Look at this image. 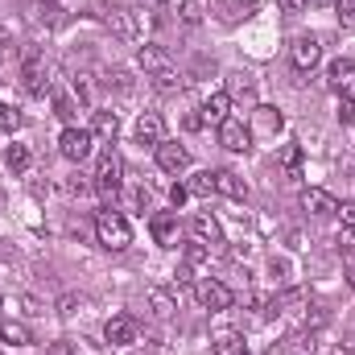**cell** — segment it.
<instances>
[{
    "instance_id": "4dcf8cb0",
    "label": "cell",
    "mask_w": 355,
    "mask_h": 355,
    "mask_svg": "<svg viewBox=\"0 0 355 355\" xmlns=\"http://www.w3.org/2000/svg\"><path fill=\"white\" fill-rule=\"evenodd\" d=\"M281 162H285L289 170H297V166H302V149H297V145H285V153H281Z\"/></svg>"
},
{
    "instance_id": "52a82bcc",
    "label": "cell",
    "mask_w": 355,
    "mask_h": 355,
    "mask_svg": "<svg viewBox=\"0 0 355 355\" xmlns=\"http://www.w3.org/2000/svg\"><path fill=\"white\" fill-rule=\"evenodd\" d=\"M149 232H153V240H157L162 248H178V244H182V223H178L174 211H157V215L149 219Z\"/></svg>"
},
{
    "instance_id": "603a6c76",
    "label": "cell",
    "mask_w": 355,
    "mask_h": 355,
    "mask_svg": "<svg viewBox=\"0 0 355 355\" xmlns=\"http://www.w3.org/2000/svg\"><path fill=\"white\" fill-rule=\"evenodd\" d=\"M0 343H8V347H29L33 335H29L25 322H4V327H0Z\"/></svg>"
},
{
    "instance_id": "7a4b0ae2",
    "label": "cell",
    "mask_w": 355,
    "mask_h": 355,
    "mask_svg": "<svg viewBox=\"0 0 355 355\" xmlns=\"http://www.w3.org/2000/svg\"><path fill=\"white\" fill-rule=\"evenodd\" d=\"M95 240H99V248H107V252H124V248L132 244V227H128L124 211H112V207L95 211Z\"/></svg>"
},
{
    "instance_id": "4316f807",
    "label": "cell",
    "mask_w": 355,
    "mask_h": 355,
    "mask_svg": "<svg viewBox=\"0 0 355 355\" xmlns=\"http://www.w3.org/2000/svg\"><path fill=\"white\" fill-rule=\"evenodd\" d=\"M335 116H339V124H355V95H339V107H335Z\"/></svg>"
},
{
    "instance_id": "f35d334b",
    "label": "cell",
    "mask_w": 355,
    "mask_h": 355,
    "mask_svg": "<svg viewBox=\"0 0 355 355\" xmlns=\"http://www.w3.org/2000/svg\"><path fill=\"white\" fill-rule=\"evenodd\" d=\"M352 289H355V265H352Z\"/></svg>"
},
{
    "instance_id": "ba28073f",
    "label": "cell",
    "mask_w": 355,
    "mask_h": 355,
    "mask_svg": "<svg viewBox=\"0 0 355 355\" xmlns=\"http://www.w3.org/2000/svg\"><path fill=\"white\" fill-rule=\"evenodd\" d=\"M107 29H112L120 42H137V37H141V12H137V8H112V12H107Z\"/></svg>"
},
{
    "instance_id": "8992f818",
    "label": "cell",
    "mask_w": 355,
    "mask_h": 355,
    "mask_svg": "<svg viewBox=\"0 0 355 355\" xmlns=\"http://www.w3.org/2000/svg\"><path fill=\"white\" fill-rule=\"evenodd\" d=\"M137 335H141V322H137L132 314H112V318L103 322V339H107L112 347H128V343H137Z\"/></svg>"
},
{
    "instance_id": "4fadbf2b",
    "label": "cell",
    "mask_w": 355,
    "mask_h": 355,
    "mask_svg": "<svg viewBox=\"0 0 355 355\" xmlns=\"http://www.w3.org/2000/svg\"><path fill=\"white\" fill-rule=\"evenodd\" d=\"M293 67L297 71H314L318 67V58H322V46H318V37H310V33H302V37H293Z\"/></svg>"
},
{
    "instance_id": "8d00e7d4",
    "label": "cell",
    "mask_w": 355,
    "mask_h": 355,
    "mask_svg": "<svg viewBox=\"0 0 355 355\" xmlns=\"http://www.w3.org/2000/svg\"><path fill=\"white\" fill-rule=\"evenodd\" d=\"M8 46H12V33H8V29L0 25V50H8Z\"/></svg>"
},
{
    "instance_id": "ffe728a7",
    "label": "cell",
    "mask_w": 355,
    "mask_h": 355,
    "mask_svg": "<svg viewBox=\"0 0 355 355\" xmlns=\"http://www.w3.org/2000/svg\"><path fill=\"white\" fill-rule=\"evenodd\" d=\"M4 166L12 170V174H29V166H33V153H29V145H8L4 149Z\"/></svg>"
},
{
    "instance_id": "d6986e66",
    "label": "cell",
    "mask_w": 355,
    "mask_h": 355,
    "mask_svg": "<svg viewBox=\"0 0 355 355\" xmlns=\"http://www.w3.org/2000/svg\"><path fill=\"white\" fill-rule=\"evenodd\" d=\"M327 83H331V87H352L355 83V62L352 58H335V62H331V67H327Z\"/></svg>"
},
{
    "instance_id": "83f0119b",
    "label": "cell",
    "mask_w": 355,
    "mask_h": 355,
    "mask_svg": "<svg viewBox=\"0 0 355 355\" xmlns=\"http://www.w3.org/2000/svg\"><path fill=\"white\" fill-rule=\"evenodd\" d=\"M335 8H339V21L347 29H355V0H335Z\"/></svg>"
},
{
    "instance_id": "484cf974",
    "label": "cell",
    "mask_w": 355,
    "mask_h": 355,
    "mask_svg": "<svg viewBox=\"0 0 355 355\" xmlns=\"http://www.w3.org/2000/svg\"><path fill=\"white\" fill-rule=\"evenodd\" d=\"M17 128H25V116H21L12 103L0 99V132H17Z\"/></svg>"
},
{
    "instance_id": "30bf717a",
    "label": "cell",
    "mask_w": 355,
    "mask_h": 355,
    "mask_svg": "<svg viewBox=\"0 0 355 355\" xmlns=\"http://www.w3.org/2000/svg\"><path fill=\"white\" fill-rule=\"evenodd\" d=\"M190 236H194V244H207V248L223 244V227H219V219H215L211 211H198V215L190 219Z\"/></svg>"
},
{
    "instance_id": "836d02e7",
    "label": "cell",
    "mask_w": 355,
    "mask_h": 355,
    "mask_svg": "<svg viewBox=\"0 0 355 355\" xmlns=\"http://www.w3.org/2000/svg\"><path fill=\"white\" fill-rule=\"evenodd\" d=\"M170 198H174V207H182V202L190 198V190H186V186H174V190H170Z\"/></svg>"
},
{
    "instance_id": "ab89813d",
    "label": "cell",
    "mask_w": 355,
    "mask_h": 355,
    "mask_svg": "<svg viewBox=\"0 0 355 355\" xmlns=\"http://www.w3.org/2000/svg\"><path fill=\"white\" fill-rule=\"evenodd\" d=\"M145 4H162V0H145Z\"/></svg>"
},
{
    "instance_id": "d4e9b609",
    "label": "cell",
    "mask_w": 355,
    "mask_h": 355,
    "mask_svg": "<svg viewBox=\"0 0 355 355\" xmlns=\"http://www.w3.org/2000/svg\"><path fill=\"white\" fill-rule=\"evenodd\" d=\"M75 107H79V103H75V95H54V116H58V120H67V128H75V116H79Z\"/></svg>"
},
{
    "instance_id": "8fae6325",
    "label": "cell",
    "mask_w": 355,
    "mask_h": 355,
    "mask_svg": "<svg viewBox=\"0 0 355 355\" xmlns=\"http://www.w3.org/2000/svg\"><path fill=\"white\" fill-rule=\"evenodd\" d=\"M21 79H25V91L29 95H50V71H46V62L37 58V54H29L25 58V71H21Z\"/></svg>"
},
{
    "instance_id": "d6a6232c",
    "label": "cell",
    "mask_w": 355,
    "mask_h": 355,
    "mask_svg": "<svg viewBox=\"0 0 355 355\" xmlns=\"http://www.w3.org/2000/svg\"><path fill=\"white\" fill-rule=\"evenodd\" d=\"M335 215H339L347 227H355V202H339V211H335Z\"/></svg>"
},
{
    "instance_id": "7402d4cb",
    "label": "cell",
    "mask_w": 355,
    "mask_h": 355,
    "mask_svg": "<svg viewBox=\"0 0 355 355\" xmlns=\"http://www.w3.org/2000/svg\"><path fill=\"white\" fill-rule=\"evenodd\" d=\"M149 306H153V314L157 318H170L178 310V297H174V289H166V285H157L153 293H149Z\"/></svg>"
},
{
    "instance_id": "74e56055",
    "label": "cell",
    "mask_w": 355,
    "mask_h": 355,
    "mask_svg": "<svg viewBox=\"0 0 355 355\" xmlns=\"http://www.w3.org/2000/svg\"><path fill=\"white\" fill-rule=\"evenodd\" d=\"M306 4H314V8H331L335 0H306Z\"/></svg>"
},
{
    "instance_id": "9a60e30c",
    "label": "cell",
    "mask_w": 355,
    "mask_h": 355,
    "mask_svg": "<svg viewBox=\"0 0 355 355\" xmlns=\"http://www.w3.org/2000/svg\"><path fill=\"white\" fill-rule=\"evenodd\" d=\"M211 182H215V194H223V198H236V202L248 198V182L240 174H232V170H215Z\"/></svg>"
},
{
    "instance_id": "60d3db41",
    "label": "cell",
    "mask_w": 355,
    "mask_h": 355,
    "mask_svg": "<svg viewBox=\"0 0 355 355\" xmlns=\"http://www.w3.org/2000/svg\"><path fill=\"white\" fill-rule=\"evenodd\" d=\"M0 355H4V352H0Z\"/></svg>"
},
{
    "instance_id": "277c9868",
    "label": "cell",
    "mask_w": 355,
    "mask_h": 355,
    "mask_svg": "<svg viewBox=\"0 0 355 355\" xmlns=\"http://www.w3.org/2000/svg\"><path fill=\"white\" fill-rule=\"evenodd\" d=\"M120 182H124V162H120V153H116V149H107V153L99 157V170H95V190H99V194H107V198H116Z\"/></svg>"
},
{
    "instance_id": "6da1fadb",
    "label": "cell",
    "mask_w": 355,
    "mask_h": 355,
    "mask_svg": "<svg viewBox=\"0 0 355 355\" xmlns=\"http://www.w3.org/2000/svg\"><path fill=\"white\" fill-rule=\"evenodd\" d=\"M137 67L145 71V79H149L153 87H162V91H174L178 83H182V75H178L174 58H170L162 46H141V54H137Z\"/></svg>"
},
{
    "instance_id": "5b68a950",
    "label": "cell",
    "mask_w": 355,
    "mask_h": 355,
    "mask_svg": "<svg viewBox=\"0 0 355 355\" xmlns=\"http://www.w3.org/2000/svg\"><path fill=\"white\" fill-rule=\"evenodd\" d=\"M219 145L232 149V153H248V149H252V128H248L240 116H227V120L219 124Z\"/></svg>"
},
{
    "instance_id": "e0dca14e",
    "label": "cell",
    "mask_w": 355,
    "mask_h": 355,
    "mask_svg": "<svg viewBox=\"0 0 355 355\" xmlns=\"http://www.w3.org/2000/svg\"><path fill=\"white\" fill-rule=\"evenodd\" d=\"M227 116H232V91H215V95H207V103H202V120L219 128Z\"/></svg>"
},
{
    "instance_id": "ac0fdd59",
    "label": "cell",
    "mask_w": 355,
    "mask_h": 355,
    "mask_svg": "<svg viewBox=\"0 0 355 355\" xmlns=\"http://www.w3.org/2000/svg\"><path fill=\"white\" fill-rule=\"evenodd\" d=\"M116 132H120V120H116V112H91V137L95 141H116Z\"/></svg>"
},
{
    "instance_id": "cb8c5ba5",
    "label": "cell",
    "mask_w": 355,
    "mask_h": 355,
    "mask_svg": "<svg viewBox=\"0 0 355 355\" xmlns=\"http://www.w3.org/2000/svg\"><path fill=\"white\" fill-rule=\"evenodd\" d=\"M202 17H207V4H202V0H182V4H178V21L202 25Z\"/></svg>"
},
{
    "instance_id": "7c38bea8",
    "label": "cell",
    "mask_w": 355,
    "mask_h": 355,
    "mask_svg": "<svg viewBox=\"0 0 355 355\" xmlns=\"http://www.w3.org/2000/svg\"><path fill=\"white\" fill-rule=\"evenodd\" d=\"M157 166L166 174H186L190 170V149H182L178 141H162L157 145Z\"/></svg>"
},
{
    "instance_id": "e575fe53",
    "label": "cell",
    "mask_w": 355,
    "mask_h": 355,
    "mask_svg": "<svg viewBox=\"0 0 355 355\" xmlns=\"http://www.w3.org/2000/svg\"><path fill=\"white\" fill-rule=\"evenodd\" d=\"M46 355H75V352H71V343H50Z\"/></svg>"
},
{
    "instance_id": "3957f363",
    "label": "cell",
    "mask_w": 355,
    "mask_h": 355,
    "mask_svg": "<svg viewBox=\"0 0 355 355\" xmlns=\"http://www.w3.org/2000/svg\"><path fill=\"white\" fill-rule=\"evenodd\" d=\"M91 149H95V137H91V128H79V124L67 128L62 141H58V153H62L71 166H83V162L91 157Z\"/></svg>"
},
{
    "instance_id": "44dd1931",
    "label": "cell",
    "mask_w": 355,
    "mask_h": 355,
    "mask_svg": "<svg viewBox=\"0 0 355 355\" xmlns=\"http://www.w3.org/2000/svg\"><path fill=\"white\" fill-rule=\"evenodd\" d=\"M215 355H248V343L240 331H219L215 335Z\"/></svg>"
},
{
    "instance_id": "d590c367",
    "label": "cell",
    "mask_w": 355,
    "mask_h": 355,
    "mask_svg": "<svg viewBox=\"0 0 355 355\" xmlns=\"http://www.w3.org/2000/svg\"><path fill=\"white\" fill-rule=\"evenodd\" d=\"M257 4H261V0H240V12L248 17V12H257Z\"/></svg>"
},
{
    "instance_id": "2e32d148",
    "label": "cell",
    "mask_w": 355,
    "mask_h": 355,
    "mask_svg": "<svg viewBox=\"0 0 355 355\" xmlns=\"http://www.w3.org/2000/svg\"><path fill=\"white\" fill-rule=\"evenodd\" d=\"M302 211H310V215H335L339 198L327 194V190H318V186H310V190H302Z\"/></svg>"
},
{
    "instance_id": "f546056e",
    "label": "cell",
    "mask_w": 355,
    "mask_h": 355,
    "mask_svg": "<svg viewBox=\"0 0 355 355\" xmlns=\"http://www.w3.org/2000/svg\"><path fill=\"white\" fill-rule=\"evenodd\" d=\"M207 252H211L207 244H190V248H186V265H202V261H207Z\"/></svg>"
},
{
    "instance_id": "f1b7e54d",
    "label": "cell",
    "mask_w": 355,
    "mask_h": 355,
    "mask_svg": "<svg viewBox=\"0 0 355 355\" xmlns=\"http://www.w3.org/2000/svg\"><path fill=\"white\" fill-rule=\"evenodd\" d=\"M186 190H190V194H211V190H215V182H211V174H198Z\"/></svg>"
},
{
    "instance_id": "1f68e13d",
    "label": "cell",
    "mask_w": 355,
    "mask_h": 355,
    "mask_svg": "<svg viewBox=\"0 0 355 355\" xmlns=\"http://www.w3.org/2000/svg\"><path fill=\"white\" fill-rule=\"evenodd\" d=\"M277 8H281L285 17H297V12L306 8V0H277Z\"/></svg>"
},
{
    "instance_id": "5bb4252c",
    "label": "cell",
    "mask_w": 355,
    "mask_h": 355,
    "mask_svg": "<svg viewBox=\"0 0 355 355\" xmlns=\"http://www.w3.org/2000/svg\"><path fill=\"white\" fill-rule=\"evenodd\" d=\"M132 132H137L141 145H162V141H166V120H162L157 112H141Z\"/></svg>"
},
{
    "instance_id": "9c48e42d",
    "label": "cell",
    "mask_w": 355,
    "mask_h": 355,
    "mask_svg": "<svg viewBox=\"0 0 355 355\" xmlns=\"http://www.w3.org/2000/svg\"><path fill=\"white\" fill-rule=\"evenodd\" d=\"M194 297H198L207 310H227V306H232V289H227L223 281H215V277H202V281L194 285Z\"/></svg>"
}]
</instances>
